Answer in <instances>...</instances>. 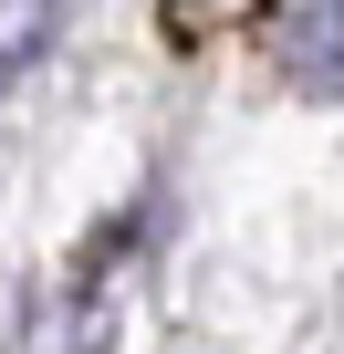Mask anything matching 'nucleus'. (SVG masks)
Returning <instances> with one entry per match:
<instances>
[{
    "mask_svg": "<svg viewBox=\"0 0 344 354\" xmlns=\"http://www.w3.org/2000/svg\"><path fill=\"white\" fill-rule=\"evenodd\" d=\"M125 250H136V219H115V230L84 250V271H73V292H63L53 354H115V271H125Z\"/></svg>",
    "mask_w": 344,
    "mask_h": 354,
    "instance_id": "nucleus-1",
    "label": "nucleus"
},
{
    "mask_svg": "<svg viewBox=\"0 0 344 354\" xmlns=\"http://www.w3.org/2000/svg\"><path fill=\"white\" fill-rule=\"evenodd\" d=\"M53 42V0H0V84H21Z\"/></svg>",
    "mask_w": 344,
    "mask_h": 354,
    "instance_id": "nucleus-3",
    "label": "nucleus"
},
{
    "mask_svg": "<svg viewBox=\"0 0 344 354\" xmlns=\"http://www.w3.org/2000/svg\"><path fill=\"white\" fill-rule=\"evenodd\" d=\"M282 73L292 94H344V0H292L282 11Z\"/></svg>",
    "mask_w": 344,
    "mask_h": 354,
    "instance_id": "nucleus-2",
    "label": "nucleus"
}]
</instances>
